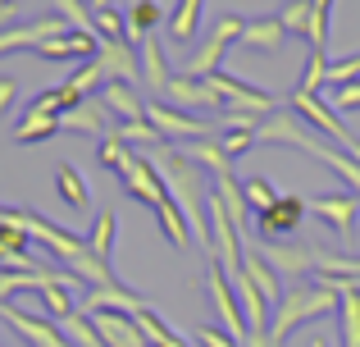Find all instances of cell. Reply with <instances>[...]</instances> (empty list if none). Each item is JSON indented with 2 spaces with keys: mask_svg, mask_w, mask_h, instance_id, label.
Wrapping results in <instances>:
<instances>
[{
  "mask_svg": "<svg viewBox=\"0 0 360 347\" xmlns=\"http://www.w3.org/2000/svg\"><path fill=\"white\" fill-rule=\"evenodd\" d=\"M338 311V293L328 284H297L283 293V302L274 306V320H269V347H283L288 334L306 320H324V315Z\"/></svg>",
  "mask_w": 360,
  "mask_h": 347,
  "instance_id": "cell-1",
  "label": "cell"
},
{
  "mask_svg": "<svg viewBox=\"0 0 360 347\" xmlns=\"http://www.w3.org/2000/svg\"><path fill=\"white\" fill-rule=\"evenodd\" d=\"M288 110H292V115H297L306 128H319V133H328V137H333V142L360 165V137L342 124V119H338V110L328 106V101H319L315 92H301V87H297V92H292V101H288Z\"/></svg>",
  "mask_w": 360,
  "mask_h": 347,
  "instance_id": "cell-2",
  "label": "cell"
},
{
  "mask_svg": "<svg viewBox=\"0 0 360 347\" xmlns=\"http://www.w3.org/2000/svg\"><path fill=\"white\" fill-rule=\"evenodd\" d=\"M146 124L160 137H174V142H201V137H219L224 128L210 119H192L187 110H174L169 101H146Z\"/></svg>",
  "mask_w": 360,
  "mask_h": 347,
  "instance_id": "cell-3",
  "label": "cell"
},
{
  "mask_svg": "<svg viewBox=\"0 0 360 347\" xmlns=\"http://www.w3.org/2000/svg\"><path fill=\"white\" fill-rule=\"evenodd\" d=\"M242 18L238 14H224V18H214V32H210V42L201 46V51L192 55V60L183 64V78H210V73H219V60H224V51H229L233 42L242 37Z\"/></svg>",
  "mask_w": 360,
  "mask_h": 347,
  "instance_id": "cell-4",
  "label": "cell"
},
{
  "mask_svg": "<svg viewBox=\"0 0 360 347\" xmlns=\"http://www.w3.org/2000/svg\"><path fill=\"white\" fill-rule=\"evenodd\" d=\"M64 32H73V23H69V18H60V14H41V18H27V23L0 27V55H9V51H37L41 42L64 37Z\"/></svg>",
  "mask_w": 360,
  "mask_h": 347,
  "instance_id": "cell-5",
  "label": "cell"
},
{
  "mask_svg": "<svg viewBox=\"0 0 360 347\" xmlns=\"http://www.w3.org/2000/svg\"><path fill=\"white\" fill-rule=\"evenodd\" d=\"M306 210H310L306 196H278L264 215H255V233H260L264 242H292L297 229H301V220H306Z\"/></svg>",
  "mask_w": 360,
  "mask_h": 347,
  "instance_id": "cell-6",
  "label": "cell"
},
{
  "mask_svg": "<svg viewBox=\"0 0 360 347\" xmlns=\"http://www.w3.org/2000/svg\"><path fill=\"white\" fill-rule=\"evenodd\" d=\"M0 320H5L27 347H69V339L60 334V324H55L51 315H32V311H23V306L5 302L0 306Z\"/></svg>",
  "mask_w": 360,
  "mask_h": 347,
  "instance_id": "cell-7",
  "label": "cell"
},
{
  "mask_svg": "<svg viewBox=\"0 0 360 347\" xmlns=\"http://www.w3.org/2000/svg\"><path fill=\"white\" fill-rule=\"evenodd\" d=\"M123 187H128L132 196H137L141 206H150V210H160V206L169 201V192H165V178H160V170L150 165V156H141V151H132V160L123 165Z\"/></svg>",
  "mask_w": 360,
  "mask_h": 347,
  "instance_id": "cell-8",
  "label": "cell"
},
{
  "mask_svg": "<svg viewBox=\"0 0 360 347\" xmlns=\"http://www.w3.org/2000/svg\"><path fill=\"white\" fill-rule=\"evenodd\" d=\"M260 256L274 275H310L319 265V247H310V242H264Z\"/></svg>",
  "mask_w": 360,
  "mask_h": 347,
  "instance_id": "cell-9",
  "label": "cell"
},
{
  "mask_svg": "<svg viewBox=\"0 0 360 347\" xmlns=\"http://www.w3.org/2000/svg\"><path fill=\"white\" fill-rule=\"evenodd\" d=\"M310 210H315L319 220L338 233V238H352V233H356V215H360L356 192H324V196L310 201Z\"/></svg>",
  "mask_w": 360,
  "mask_h": 347,
  "instance_id": "cell-10",
  "label": "cell"
},
{
  "mask_svg": "<svg viewBox=\"0 0 360 347\" xmlns=\"http://www.w3.org/2000/svg\"><path fill=\"white\" fill-rule=\"evenodd\" d=\"M60 128H69V133H87V137H96V142H101V137H110L119 128V119L101 106V96H87L78 110H69V115L60 119Z\"/></svg>",
  "mask_w": 360,
  "mask_h": 347,
  "instance_id": "cell-11",
  "label": "cell"
},
{
  "mask_svg": "<svg viewBox=\"0 0 360 347\" xmlns=\"http://www.w3.org/2000/svg\"><path fill=\"white\" fill-rule=\"evenodd\" d=\"M96 51H101V42L91 32H82V27H73V32H64V37H51V42H41L37 46V60H96Z\"/></svg>",
  "mask_w": 360,
  "mask_h": 347,
  "instance_id": "cell-12",
  "label": "cell"
},
{
  "mask_svg": "<svg viewBox=\"0 0 360 347\" xmlns=\"http://www.w3.org/2000/svg\"><path fill=\"white\" fill-rule=\"evenodd\" d=\"M96 64L105 69V82H128V87H137V78H141L137 51H132L128 42H101Z\"/></svg>",
  "mask_w": 360,
  "mask_h": 347,
  "instance_id": "cell-13",
  "label": "cell"
},
{
  "mask_svg": "<svg viewBox=\"0 0 360 347\" xmlns=\"http://www.w3.org/2000/svg\"><path fill=\"white\" fill-rule=\"evenodd\" d=\"M87 320L96 324V334H101V343H105V347H146L137 320L123 315V311H91Z\"/></svg>",
  "mask_w": 360,
  "mask_h": 347,
  "instance_id": "cell-14",
  "label": "cell"
},
{
  "mask_svg": "<svg viewBox=\"0 0 360 347\" xmlns=\"http://www.w3.org/2000/svg\"><path fill=\"white\" fill-rule=\"evenodd\" d=\"M141 306H150L146 297H137V293H128L123 284H115V288H91V293L82 297L78 311H82V315H91V311H123V315H137Z\"/></svg>",
  "mask_w": 360,
  "mask_h": 347,
  "instance_id": "cell-15",
  "label": "cell"
},
{
  "mask_svg": "<svg viewBox=\"0 0 360 347\" xmlns=\"http://www.w3.org/2000/svg\"><path fill=\"white\" fill-rule=\"evenodd\" d=\"M101 106H105L119 124H137V119H146V101H141L137 87H128V82H105V87H101Z\"/></svg>",
  "mask_w": 360,
  "mask_h": 347,
  "instance_id": "cell-16",
  "label": "cell"
},
{
  "mask_svg": "<svg viewBox=\"0 0 360 347\" xmlns=\"http://www.w3.org/2000/svg\"><path fill=\"white\" fill-rule=\"evenodd\" d=\"M165 96L174 101V110H192V106L219 110V96L210 92V82H205V78H183V73H174L169 87H165Z\"/></svg>",
  "mask_w": 360,
  "mask_h": 347,
  "instance_id": "cell-17",
  "label": "cell"
},
{
  "mask_svg": "<svg viewBox=\"0 0 360 347\" xmlns=\"http://www.w3.org/2000/svg\"><path fill=\"white\" fill-rule=\"evenodd\" d=\"M242 275H246V284H251L255 293L264 297V306H269V311L283 302V284H278V275L264 265L260 251H246V247H242Z\"/></svg>",
  "mask_w": 360,
  "mask_h": 347,
  "instance_id": "cell-18",
  "label": "cell"
},
{
  "mask_svg": "<svg viewBox=\"0 0 360 347\" xmlns=\"http://www.w3.org/2000/svg\"><path fill=\"white\" fill-rule=\"evenodd\" d=\"M238 42L246 46V51H255V55H278V51H283V42H288V32H283L278 18H255V23H246V27H242Z\"/></svg>",
  "mask_w": 360,
  "mask_h": 347,
  "instance_id": "cell-19",
  "label": "cell"
},
{
  "mask_svg": "<svg viewBox=\"0 0 360 347\" xmlns=\"http://www.w3.org/2000/svg\"><path fill=\"white\" fill-rule=\"evenodd\" d=\"M160 18H165V9H160L155 0H137V5H132L128 14H123V42H128L132 51H137V46L146 42L150 32H155Z\"/></svg>",
  "mask_w": 360,
  "mask_h": 347,
  "instance_id": "cell-20",
  "label": "cell"
},
{
  "mask_svg": "<svg viewBox=\"0 0 360 347\" xmlns=\"http://www.w3.org/2000/svg\"><path fill=\"white\" fill-rule=\"evenodd\" d=\"M32 238H27L18 224H5L0 220V270H37L32 256H27Z\"/></svg>",
  "mask_w": 360,
  "mask_h": 347,
  "instance_id": "cell-21",
  "label": "cell"
},
{
  "mask_svg": "<svg viewBox=\"0 0 360 347\" xmlns=\"http://www.w3.org/2000/svg\"><path fill=\"white\" fill-rule=\"evenodd\" d=\"M137 64H141V82H146V92H165L169 87V64H165V51H160L155 37H146V42L137 46Z\"/></svg>",
  "mask_w": 360,
  "mask_h": 347,
  "instance_id": "cell-22",
  "label": "cell"
},
{
  "mask_svg": "<svg viewBox=\"0 0 360 347\" xmlns=\"http://www.w3.org/2000/svg\"><path fill=\"white\" fill-rule=\"evenodd\" d=\"M55 192H60V201L69 206V210H87L91 206V192H87V178L73 170L69 160L55 165Z\"/></svg>",
  "mask_w": 360,
  "mask_h": 347,
  "instance_id": "cell-23",
  "label": "cell"
},
{
  "mask_svg": "<svg viewBox=\"0 0 360 347\" xmlns=\"http://www.w3.org/2000/svg\"><path fill=\"white\" fill-rule=\"evenodd\" d=\"M55 133H60V115H41V110L27 106L23 124L14 128V142L18 146H32V142H46V137H55Z\"/></svg>",
  "mask_w": 360,
  "mask_h": 347,
  "instance_id": "cell-24",
  "label": "cell"
},
{
  "mask_svg": "<svg viewBox=\"0 0 360 347\" xmlns=\"http://www.w3.org/2000/svg\"><path fill=\"white\" fill-rule=\"evenodd\" d=\"M178 151H183V156H187L192 165H210V174H229V170H233V160L224 156L219 137H201V142H183Z\"/></svg>",
  "mask_w": 360,
  "mask_h": 347,
  "instance_id": "cell-25",
  "label": "cell"
},
{
  "mask_svg": "<svg viewBox=\"0 0 360 347\" xmlns=\"http://www.w3.org/2000/svg\"><path fill=\"white\" fill-rule=\"evenodd\" d=\"M115 238H119V215H115V210H101L96 224H91V233H87V251H91L96 260H105V265H110Z\"/></svg>",
  "mask_w": 360,
  "mask_h": 347,
  "instance_id": "cell-26",
  "label": "cell"
},
{
  "mask_svg": "<svg viewBox=\"0 0 360 347\" xmlns=\"http://www.w3.org/2000/svg\"><path fill=\"white\" fill-rule=\"evenodd\" d=\"M338 320H342V347H360V288L338 293Z\"/></svg>",
  "mask_w": 360,
  "mask_h": 347,
  "instance_id": "cell-27",
  "label": "cell"
},
{
  "mask_svg": "<svg viewBox=\"0 0 360 347\" xmlns=\"http://www.w3.org/2000/svg\"><path fill=\"white\" fill-rule=\"evenodd\" d=\"M132 320H137V329H141V339H146V347H187V343L178 339V334L169 329L165 320H160L155 311H150V306H141V311L132 315Z\"/></svg>",
  "mask_w": 360,
  "mask_h": 347,
  "instance_id": "cell-28",
  "label": "cell"
},
{
  "mask_svg": "<svg viewBox=\"0 0 360 347\" xmlns=\"http://www.w3.org/2000/svg\"><path fill=\"white\" fill-rule=\"evenodd\" d=\"M201 5H205V0H178V5H174V14H169V37H174V42H192V37H196Z\"/></svg>",
  "mask_w": 360,
  "mask_h": 347,
  "instance_id": "cell-29",
  "label": "cell"
},
{
  "mask_svg": "<svg viewBox=\"0 0 360 347\" xmlns=\"http://www.w3.org/2000/svg\"><path fill=\"white\" fill-rule=\"evenodd\" d=\"M55 324H60V334L69 339V347H105V343H101V334H96V324H91L82 311L64 315V320H55Z\"/></svg>",
  "mask_w": 360,
  "mask_h": 347,
  "instance_id": "cell-30",
  "label": "cell"
},
{
  "mask_svg": "<svg viewBox=\"0 0 360 347\" xmlns=\"http://www.w3.org/2000/svg\"><path fill=\"white\" fill-rule=\"evenodd\" d=\"M37 302L46 306V315H51V320H64V315L78 311V306H73L69 284H46V288H37Z\"/></svg>",
  "mask_w": 360,
  "mask_h": 347,
  "instance_id": "cell-31",
  "label": "cell"
},
{
  "mask_svg": "<svg viewBox=\"0 0 360 347\" xmlns=\"http://www.w3.org/2000/svg\"><path fill=\"white\" fill-rule=\"evenodd\" d=\"M242 196H246V206H251V215H264L274 201H278L283 192H274V183L269 178H260V174H251V178H242Z\"/></svg>",
  "mask_w": 360,
  "mask_h": 347,
  "instance_id": "cell-32",
  "label": "cell"
},
{
  "mask_svg": "<svg viewBox=\"0 0 360 347\" xmlns=\"http://www.w3.org/2000/svg\"><path fill=\"white\" fill-rule=\"evenodd\" d=\"M328 9H333V0H310L306 37H310V51H319V55H328Z\"/></svg>",
  "mask_w": 360,
  "mask_h": 347,
  "instance_id": "cell-33",
  "label": "cell"
},
{
  "mask_svg": "<svg viewBox=\"0 0 360 347\" xmlns=\"http://www.w3.org/2000/svg\"><path fill=\"white\" fill-rule=\"evenodd\" d=\"M96 160H101V170L123 174V165L132 160V146H128V142H119V137L110 133V137H101V142H96Z\"/></svg>",
  "mask_w": 360,
  "mask_h": 347,
  "instance_id": "cell-34",
  "label": "cell"
},
{
  "mask_svg": "<svg viewBox=\"0 0 360 347\" xmlns=\"http://www.w3.org/2000/svg\"><path fill=\"white\" fill-rule=\"evenodd\" d=\"M255 128H260V124H233V128H224V133H219V146H224L229 160H238V156H246L255 146Z\"/></svg>",
  "mask_w": 360,
  "mask_h": 347,
  "instance_id": "cell-35",
  "label": "cell"
},
{
  "mask_svg": "<svg viewBox=\"0 0 360 347\" xmlns=\"http://www.w3.org/2000/svg\"><path fill=\"white\" fill-rule=\"evenodd\" d=\"M155 220H160V229H165V238L174 242V247H187V233H192V229H187L183 210H178L174 201H165V206H160V210H155Z\"/></svg>",
  "mask_w": 360,
  "mask_h": 347,
  "instance_id": "cell-36",
  "label": "cell"
},
{
  "mask_svg": "<svg viewBox=\"0 0 360 347\" xmlns=\"http://www.w3.org/2000/svg\"><path fill=\"white\" fill-rule=\"evenodd\" d=\"M91 37L96 42H123V14H115V9H91Z\"/></svg>",
  "mask_w": 360,
  "mask_h": 347,
  "instance_id": "cell-37",
  "label": "cell"
},
{
  "mask_svg": "<svg viewBox=\"0 0 360 347\" xmlns=\"http://www.w3.org/2000/svg\"><path fill=\"white\" fill-rule=\"evenodd\" d=\"M274 18L283 23V32H306L310 27V0H288Z\"/></svg>",
  "mask_w": 360,
  "mask_h": 347,
  "instance_id": "cell-38",
  "label": "cell"
},
{
  "mask_svg": "<svg viewBox=\"0 0 360 347\" xmlns=\"http://www.w3.org/2000/svg\"><path fill=\"white\" fill-rule=\"evenodd\" d=\"M55 14L69 18V23L82 27V32H91V9H87V0H55Z\"/></svg>",
  "mask_w": 360,
  "mask_h": 347,
  "instance_id": "cell-39",
  "label": "cell"
},
{
  "mask_svg": "<svg viewBox=\"0 0 360 347\" xmlns=\"http://www.w3.org/2000/svg\"><path fill=\"white\" fill-rule=\"evenodd\" d=\"M69 82H73V87L82 92V96H91V92H96V87H105V69H101L96 60H87V64H82V69L73 73Z\"/></svg>",
  "mask_w": 360,
  "mask_h": 347,
  "instance_id": "cell-40",
  "label": "cell"
},
{
  "mask_svg": "<svg viewBox=\"0 0 360 347\" xmlns=\"http://www.w3.org/2000/svg\"><path fill=\"white\" fill-rule=\"evenodd\" d=\"M324 78H328V60H324L319 51H310V60H306V73H301V92H315Z\"/></svg>",
  "mask_w": 360,
  "mask_h": 347,
  "instance_id": "cell-41",
  "label": "cell"
},
{
  "mask_svg": "<svg viewBox=\"0 0 360 347\" xmlns=\"http://www.w3.org/2000/svg\"><path fill=\"white\" fill-rule=\"evenodd\" d=\"M356 73H360V55H352V60H342V64H328V78H324V82L338 92V87H347Z\"/></svg>",
  "mask_w": 360,
  "mask_h": 347,
  "instance_id": "cell-42",
  "label": "cell"
},
{
  "mask_svg": "<svg viewBox=\"0 0 360 347\" xmlns=\"http://www.w3.org/2000/svg\"><path fill=\"white\" fill-rule=\"evenodd\" d=\"M333 110H360V82H347L333 92Z\"/></svg>",
  "mask_w": 360,
  "mask_h": 347,
  "instance_id": "cell-43",
  "label": "cell"
},
{
  "mask_svg": "<svg viewBox=\"0 0 360 347\" xmlns=\"http://www.w3.org/2000/svg\"><path fill=\"white\" fill-rule=\"evenodd\" d=\"M196 343H201V347H238L224 329H210V324H201V329H196Z\"/></svg>",
  "mask_w": 360,
  "mask_h": 347,
  "instance_id": "cell-44",
  "label": "cell"
},
{
  "mask_svg": "<svg viewBox=\"0 0 360 347\" xmlns=\"http://www.w3.org/2000/svg\"><path fill=\"white\" fill-rule=\"evenodd\" d=\"M14 96H18V82L9 78V73H0V115H5V110L14 106Z\"/></svg>",
  "mask_w": 360,
  "mask_h": 347,
  "instance_id": "cell-45",
  "label": "cell"
},
{
  "mask_svg": "<svg viewBox=\"0 0 360 347\" xmlns=\"http://www.w3.org/2000/svg\"><path fill=\"white\" fill-rule=\"evenodd\" d=\"M9 18H14V5H5V0H0V23H9Z\"/></svg>",
  "mask_w": 360,
  "mask_h": 347,
  "instance_id": "cell-46",
  "label": "cell"
},
{
  "mask_svg": "<svg viewBox=\"0 0 360 347\" xmlns=\"http://www.w3.org/2000/svg\"><path fill=\"white\" fill-rule=\"evenodd\" d=\"M310 347H333V343H328V339H315V343H310Z\"/></svg>",
  "mask_w": 360,
  "mask_h": 347,
  "instance_id": "cell-47",
  "label": "cell"
},
{
  "mask_svg": "<svg viewBox=\"0 0 360 347\" xmlns=\"http://www.w3.org/2000/svg\"><path fill=\"white\" fill-rule=\"evenodd\" d=\"M5 5H14V0H5Z\"/></svg>",
  "mask_w": 360,
  "mask_h": 347,
  "instance_id": "cell-48",
  "label": "cell"
}]
</instances>
